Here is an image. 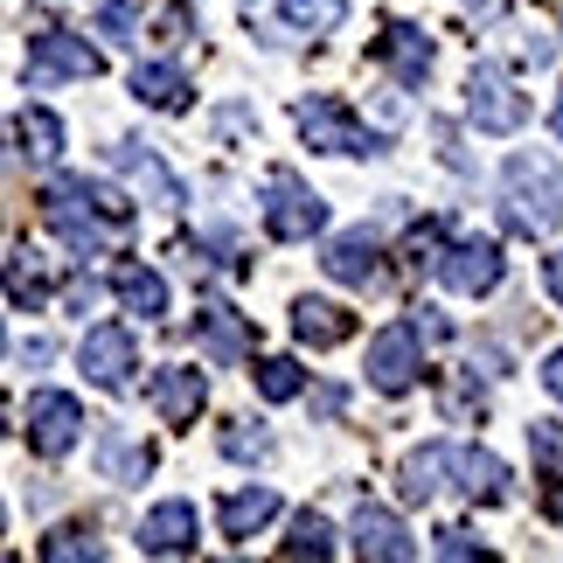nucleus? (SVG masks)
<instances>
[{"label":"nucleus","mask_w":563,"mask_h":563,"mask_svg":"<svg viewBox=\"0 0 563 563\" xmlns=\"http://www.w3.org/2000/svg\"><path fill=\"white\" fill-rule=\"evenodd\" d=\"M42 223L70 244L77 265H91V257L112 251V236L133 230V202H125L119 188L91 181V175H56L49 188H42Z\"/></svg>","instance_id":"f257e3e1"},{"label":"nucleus","mask_w":563,"mask_h":563,"mask_svg":"<svg viewBox=\"0 0 563 563\" xmlns=\"http://www.w3.org/2000/svg\"><path fill=\"white\" fill-rule=\"evenodd\" d=\"M501 223L515 236H550L563 223V167L550 154H515L501 167Z\"/></svg>","instance_id":"f03ea898"},{"label":"nucleus","mask_w":563,"mask_h":563,"mask_svg":"<svg viewBox=\"0 0 563 563\" xmlns=\"http://www.w3.org/2000/svg\"><path fill=\"white\" fill-rule=\"evenodd\" d=\"M257 202H265V236L272 244H307V236L328 230V202L292 175V167H272L257 181Z\"/></svg>","instance_id":"7ed1b4c3"},{"label":"nucleus","mask_w":563,"mask_h":563,"mask_svg":"<svg viewBox=\"0 0 563 563\" xmlns=\"http://www.w3.org/2000/svg\"><path fill=\"white\" fill-rule=\"evenodd\" d=\"M299 133H307V146H320V154H349V161H376L389 154V133H369L341 98H299Z\"/></svg>","instance_id":"20e7f679"},{"label":"nucleus","mask_w":563,"mask_h":563,"mask_svg":"<svg viewBox=\"0 0 563 563\" xmlns=\"http://www.w3.org/2000/svg\"><path fill=\"white\" fill-rule=\"evenodd\" d=\"M431 272H439L452 292L481 299V292H494V286L508 278V257H501V244H494V236H445L439 257H431Z\"/></svg>","instance_id":"39448f33"},{"label":"nucleus","mask_w":563,"mask_h":563,"mask_svg":"<svg viewBox=\"0 0 563 563\" xmlns=\"http://www.w3.org/2000/svg\"><path fill=\"white\" fill-rule=\"evenodd\" d=\"M466 119L481 125V133H522L529 98L515 91V77L501 70V63H473V77H466Z\"/></svg>","instance_id":"423d86ee"},{"label":"nucleus","mask_w":563,"mask_h":563,"mask_svg":"<svg viewBox=\"0 0 563 563\" xmlns=\"http://www.w3.org/2000/svg\"><path fill=\"white\" fill-rule=\"evenodd\" d=\"M251 29H265V42H292V35H334L349 21V0H244Z\"/></svg>","instance_id":"0eeeda50"},{"label":"nucleus","mask_w":563,"mask_h":563,"mask_svg":"<svg viewBox=\"0 0 563 563\" xmlns=\"http://www.w3.org/2000/svg\"><path fill=\"white\" fill-rule=\"evenodd\" d=\"M98 70H104V56L84 35H70V29H35L29 35V84L35 91L70 84V77H98Z\"/></svg>","instance_id":"6e6552de"},{"label":"nucleus","mask_w":563,"mask_h":563,"mask_svg":"<svg viewBox=\"0 0 563 563\" xmlns=\"http://www.w3.org/2000/svg\"><path fill=\"white\" fill-rule=\"evenodd\" d=\"M77 369L98 389H133V369H140L133 328H125V320H98V328L84 334V349H77Z\"/></svg>","instance_id":"1a4fd4ad"},{"label":"nucleus","mask_w":563,"mask_h":563,"mask_svg":"<svg viewBox=\"0 0 563 563\" xmlns=\"http://www.w3.org/2000/svg\"><path fill=\"white\" fill-rule=\"evenodd\" d=\"M418 376H424V341L410 334V320H404V328L369 334V383L383 389V397H410Z\"/></svg>","instance_id":"9d476101"},{"label":"nucleus","mask_w":563,"mask_h":563,"mask_svg":"<svg viewBox=\"0 0 563 563\" xmlns=\"http://www.w3.org/2000/svg\"><path fill=\"white\" fill-rule=\"evenodd\" d=\"M84 439V404L70 397V389H35L29 397V445L35 460H63Z\"/></svg>","instance_id":"9b49d317"},{"label":"nucleus","mask_w":563,"mask_h":563,"mask_svg":"<svg viewBox=\"0 0 563 563\" xmlns=\"http://www.w3.org/2000/svg\"><path fill=\"white\" fill-rule=\"evenodd\" d=\"M133 543H140V556H188L202 543V515H195V501H161V508H146Z\"/></svg>","instance_id":"f8f14e48"},{"label":"nucleus","mask_w":563,"mask_h":563,"mask_svg":"<svg viewBox=\"0 0 563 563\" xmlns=\"http://www.w3.org/2000/svg\"><path fill=\"white\" fill-rule=\"evenodd\" d=\"M104 161H112V167H119V175L133 181L140 195H154L161 209H181V202H188V188L167 175V161L154 154V146H140V140H112V154H104Z\"/></svg>","instance_id":"ddd939ff"},{"label":"nucleus","mask_w":563,"mask_h":563,"mask_svg":"<svg viewBox=\"0 0 563 563\" xmlns=\"http://www.w3.org/2000/svg\"><path fill=\"white\" fill-rule=\"evenodd\" d=\"M320 272H328L334 286H376V278H383V244H376V230H341V236H328Z\"/></svg>","instance_id":"4468645a"},{"label":"nucleus","mask_w":563,"mask_h":563,"mask_svg":"<svg viewBox=\"0 0 563 563\" xmlns=\"http://www.w3.org/2000/svg\"><path fill=\"white\" fill-rule=\"evenodd\" d=\"M376 56H383V70L397 77V84H424L431 63H439V49H431V35L418 29V21H383Z\"/></svg>","instance_id":"2eb2a0df"},{"label":"nucleus","mask_w":563,"mask_h":563,"mask_svg":"<svg viewBox=\"0 0 563 563\" xmlns=\"http://www.w3.org/2000/svg\"><path fill=\"white\" fill-rule=\"evenodd\" d=\"M146 404L161 410V424H195L202 418V404H209V376L202 369H154V383H146Z\"/></svg>","instance_id":"dca6fc26"},{"label":"nucleus","mask_w":563,"mask_h":563,"mask_svg":"<svg viewBox=\"0 0 563 563\" xmlns=\"http://www.w3.org/2000/svg\"><path fill=\"white\" fill-rule=\"evenodd\" d=\"M349 550H355V556H376V563H410V556H418L410 529H404L389 508H355V522H349Z\"/></svg>","instance_id":"f3484780"},{"label":"nucleus","mask_w":563,"mask_h":563,"mask_svg":"<svg viewBox=\"0 0 563 563\" xmlns=\"http://www.w3.org/2000/svg\"><path fill=\"white\" fill-rule=\"evenodd\" d=\"M98 473H104L112 487H140L146 473H154V445L133 439L125 424H104V431H98Z\"/></svg>","instance_id":"a211bd4d"},{"label":"nucleus","mask_w":563,"mask_h":563,"mask_svg":"<svg viewBox=\"0 0 563 563\" xmlns=\"http://www.w3.org/2000/svg\"><path fill=\"white\" fill-rule=\"evenodd\" d=\"M445 473H452L445 487H460L466 501H487V508H494V501L508 494V466L494 460L487 445H452V466H445Z\"/></svg>","instance_id":"6ab92c4d"},{"label":"nucleus","mask_w":563,"mask_h":563,"mask_svg":"<svg viewBox=\"0 0 563 563\" xmlns=\"http://www.w3.org/2000/svg\"><path fill=\"white\" fill-rule=\"evenodd\" d=\"M0 278H8V299L21 313H42L49 307V292H56V272H49V257L29 251V244H14L8 251V265H0Z\"/></svg>","instance_id":"aec40b11"},{"label":"nucleus","mask_w":563,"mask_h":563,"mask_svg":"<svg viewBox=\"0 0 563 563\" xmlns=\"http://www.w3.org/2000/svg\"><path fill=\"white\" fill-rule=\"evenodd\" d=\"M195 341L209 349V362H244L251 355V320L236 307H223V299H209L202 320H195Z\"/></svg>","instance_id":"412c9836"},{"label":"nucleus","mask_w":563,"mask_h":563,"mask_svg":"<svg viewBox=\"0 0 563 563\" xmlns=\"http://www.w3.org/2000/svg\"><path fill=\"white\" fill-rule=\"evenodd\" d=\"M278 515V494L272 487H236V494H223V501H216V529L230 536V543H251L257 529H265Z\"/></svg>","instance_id":"4be33fe9"},{"label":"nucleus","mask_w":563,"mask_h":563,"mask_svg":"<svg viewBox=\"0 0 563 563\" xmlns=\"http://www.w3.org/2000/svg\"><path fill=\"white\" fill-rule=\"evenodd\" d=\"M445 466H452V445H418V452H404V466H397V494H404L410 508L439 501V494H445Z\"/></svg>","instance_id":"5701e85b"},{"label":"nucleus","mask_w":563,"mask_h":563,"mask_svg":"<svg viewBox=\"0 0 563 563\" xmlns=\"http://www.w3.org/2000/svg\"><path fill=\"white\" fill-rule=\"evenodd\" d=\"M292 334L307 341V349H341V341L355 334V313L334 307V299H292Z\"/></svg>","instance_id":"b1692460"},{"label":"nucleus","mask_w":563,"mask_h":563,"mask_svg":"<svg viewBox=\"0 0 563 563\" xmlns=\"http://www.w3.org/2000/svg\"><path fill=\"white\" fill-rule=\"evenodd\" d=\"M133 98L154 104V112H188V104H195V84H188L181 63H140V70H133Z\"/></svg>","instance_id":"393cba45"},{"label":"nucleus","mask_w":563,"mask_h":563,"mask_svg":"<svg viewBox=\"0 0 563 563\" xmlns=\"http://www.w3.org/2000/svg\"><path fill=\"white\" fill-rule=\"evenodd\" d=\"M112 292H119V307L140 313V320H161L167 313V278L154 265H119L112 272Z\"/></svg>","instance_id":"a878e982"},{"label":"nucleus","mask_w":563,"mask_h":563,"mask_svg":"<svg viewBox=\"0 0 563 563\" xmlns=\"http://www.w3.org/2000/svg\"><path fill=\"white\" fill-rule=\"evenodd\" d=\"M14 140H21V154H29L35 167H56V154H63V119L49 112V104H29V112L14 119Z\"/></svg>","instance_id":"bb28decb"},{"label":"nucleus","mask_w":563,"mask_h":563,"mask_svg":"<svg viewBox=\"0 0 563 563\" xmlns=\"http://www.w3.org/2000/svg\"><path fill=\"white\" fill-rule=\"evenodd\" d=\"M251 383H257V397H265V404H292L299 389H307V369H299L292 355H265L251 369Z\"/></svg>","instance_id":"cd10ccee"},{"label":"nucleus","mask_w":563,"mask_h":563,"mask_svg":"<svg viewBox=\"0 0 563 563\" xmlns=\"http://www.w3.org/2000/svg\"><path fill=\"white\" fill-rule=\"evenodd\" d=\"M278 550H286V556H334V522H328V515H313V508H299L292 515V536Z\"/></svg>","instance_id":"c85d7f7f"},{"label":"nucleus","mask_w":563,"mask_h":563,"mask_svg":"<svg viewBox=\"0 0 563 563\" xmlns=\"http://www.w3.org/2000/svg\"><path fill=\"white\" fill-rule=\"evenodd\" d=\"M223 460L265 466V460H272V431H265V424H251V418H236V424H223Z\"/></svg>","instance_id":"c756f323"},{"label":"nucleus","mask_w":563,"mask_h":563,"mask_svg":"<svg viewBox=\"0 0 563 563\" xmlns=\"http://www.w3.org/2000/svg\"><path fill=\"white\" fill-rule=\"evenodd\" d=\"M42 556H49V563H98L104 550H98V536L91 529H77V522H63V529H49V536H42Z\"/></svg>","instance_id":"7c9ffc66"},{"label":"nucleus","mask_w":563,"mask_h":563,"mask_svg":"<svg viewBox=\"0 0 563 563\" xmlns=\"http://www.w3.org/2000/svg\"><path fill=\"white\" fill-rule=\"evenodd\" d=\"M98 35L125 49V42H140V14L125 8V0H104V8H98Z\"/></svg>","instance_id":"2f4dec72"},{"label":"nucleus","mask_w":563,"mask_h":563,"mask_svg":"<svg viewBox=\"0 0 563 563\" xmlns=\"http://www.w3.org/2000/svg\"><path fill=\"white\" fill-rule=\"evenodd\" d=\"M410 334H418L424 349H439L452 328H445V313H439V307H410Z\"/></svg>","instance_id":"473e14b6"},{"label":"nucleus","mask_w":563,"mask_h":563,"mask_svg":"<svg viewBox=\"0 0 563 563\" xmlns=\"http://www.w3.org/2000/svg\"><path fill=\"white\" fill-rule=\"evenodd\" d=\"M445 410H452V418H473V410H487V397H481L473 383H452V389H445Z\"/></svg>","instance_id":"72a5a7b5"},{"label":"nucleus","mask_w":563,"mask_h":563,"mask_svg":"<svg viewBox=\"0 0 563 563\" xmlns=\"http://www.w3.org/2000/svg\"><path fill=\"white\" fill-rule=\"evenodd\" d=\"M439 556H487L466 529H439Z\"/></svg>","instance_id":"f704fd0d"},{"label":"nucleus","mask_w":563,"mask_h":563,"mask_svg":"<svg viewBox=\"0 0 563 563\" xmlns=\"http://www.w3.org/2000/svg\"><path fill=\"white\" fill-rule=\"evenodd\" d=\"M91 299H98V278H70V292H63V307H70V313H91Z\"/></svg>","instance_id":"c9c22d12"},{"label":"nucleus","mask_w":563,"mask_h":563,"mask_svg":"<svg viewBox=\"0 0 563 563\" xmlns=\"http://www.w3.org/2000/svg\"><path fill=\"white\" fill-rule=\"evenodd\" d=\"M543 286H550V299L563 307V251H550V257H543Z\"/></svg>","instance_id":"e433bc0d"},{"label":"nucleus","mask_w":563,"mask_h":563,"mask_svg":"<svg viewBox=\"0 0 563 563\" xmlns=\"http://www.w3.org/2000/svg\"><path fill=\"white\" fill-rule=\"evenodd\" d=\"M543 389L563 404V349H550V362H543Z\"/></svg>","instance_id":"4c0bfd02"},{"label":"nucleus","mask_w":563,"mask_h":563,"mask_svg":"<svg viewBox=\"0 0 563 563\" xmlns=\"http://www.w3.org/2000/svg\"><path fill=\"white\" fill-rule=\"evenodd\" d=\"M550 125H556V140H563V98H556V112H550Z\"/></svg>","instance_id":"58836bf2"},{"label":"nucleus","mask_w":563,"mask_h":563,"mask_svg":"<svg viewBox=\"0 0 563 563\" xmlns=\"http://www.w3.org/2000/svg\"><path fill=\"white\" fill-rule=\"evenodd\" d=\"M0 355H8V328H0Z\"/></svg>","instance_id":"ea45409f"},{"label":"nucleus","mask_w":563,"mask_h":563,"mask_svg":"<svg viewBox=\"0 0 563 563\" xmlns=\"http://www.w3.org/2000/svg\"><path fill=\"white\" fill-rule=\"evenodd\" d=\"M0 167H8V140H0Z\"/></svg>","instance_id":"a19ab883"},{"label":"nucleus","mask_w":563,"mask_h":563,"mask_svg":"<svg viewBox=\"0 0 563 563\" xmlns=\"http://www.w3.org/2000/svg\"><path fill=\"white\" fill-rule=\"evenodd\" d=\"M0 529H8V508H0Z\"/></svg>","instance_id":"79ce46f5"},{"label":"nucleus","mask_w":563,"mask_h":563,"mask_svg":"<svg viewBox=\"0 0 563 563\" xmlns=\"http://www.w3.org/2000/svg\"><path fill=\"white\" fill-rule=\"evenodd\" d=\"M0 431H8V424H0Z\"/></svg>","instance_id":"37998d69"}]
</instances>
